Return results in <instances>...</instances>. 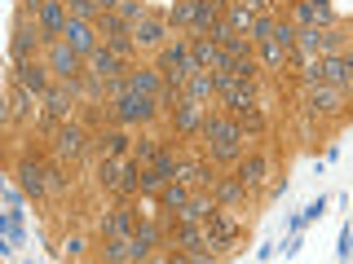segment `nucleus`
<instances>
[{
  "label": "nucleus",
  "mask_w": 353,
  "mask_h": 264,
  "mask_svg": "<svg viewBox=\"0 0 353 264\" xmlns=\"http://www.w3.org/2000/svg\"><path fill=\"white\" fill-rule=\"evenodd\" d=\"M128 88H132V93H146V97H159L163 93V71H159V66H132V71H128Z\"/></svg>",
  "instance_id": "nucleus-19"
},
{
  "label": "nucleus",
  "mask_w": 353,
  "mask_h": 264,
  "mask_svg": "<svg viewBox=\"0 0 353 264\" xmlns=\"http://www.w3.org/2000/svg\"><path fill=\"white\" fill-rule=\"evenodd\" d=\"M323 84H336L345 88V93H353V53H327L323 58Z\"/></svg>",
  "instance_id": "nucleus-13"
},
{
  "label": "nucleus",
  "mask_w": 353,
  "mask_h": 264,
  "mask_svg": "<svg viewBox=\"0 0 353 264\" xmlns=\"http://www.w3.org/2000/svg\"><path fill=\"white\" fill-rule=\"evenodd\" d=\"M31 102H36V97L14 80V88H9V119H27L31 115Z\"/></svg>",
  "instance_id": "nucleus-29"
},
{
  "label": "nucleus",
  "mask_w": 353,
  "mask_h": 264,
  "mask_svg": "<svg viewBox=\"0 0 353 264\" xmlns=\"http://www.w3.org/2000/svg\"><path fill=\"white\" fill-rule=\"evenodd\" d=\"M93 150L102 154V159H124V154H132V137H128L124 128L110 124V128H102V132L93 137Z\"/></svg>",
  "instance_id": "nucleus-16"
},
{
  "label": "nucleus",
  "mask_w": 353,
  "mask_h": 264,
  "mask_svg": "<svg viewBox=\"0 0 353 264\" xmlns=\"http://www.w3.org/2000/svg\"><path fill=\"white\" fill-rule=\"evenodd\" d=\"M14 176H18V190L27 198H44V194H49V168H44L40 159H22Z\"/></svg>",
  "instance_id": "nucleus-11"
},
{
  "label": "nucleus",
  "mask_w": 353,
  "mask_h": 264,
  "mask_svg": "<svg viewBox=\"0 0 353 264\" xmlns=\"http://www.w3.org/2000/svg\"><path fill=\"white\" fill-rule=\"evenodd\" d=\"M102 260L106 264H124V260H141V251H137V242H132V238H106Z\"/></svg>",
  "instance_id": "nucleus-26"
},
{
  "label": "nucleus",
  "mask_w": 353,
  "mask_h": 264,
  "mask_svg": "<svg viewBox=\"0 0 353 264\" xmlns=\"http://www.w3.org/2000/svg\"><path fill=\"white\" fill-rule=\"evenodd\" d=\"M132 71V62L128 58H119L115 49H97V53H88V75H97V80H119V75H128Z\"/></svg>",
  "instance_id": "nucleus-12"
},
{
  "label": "nucleus",
  "mask_w": 353,
  "mask_h": 264,
  "mask_svg": "<svg viewBox=\"0 0 353 264\" xmlns=\"http://www.w3.org/2000/svg\"><path fill=\"white\" fill-rule=\"evenodd\" d=\"M137 225H141V212L132 203H119L115 212L102 220V234L106 238H132V234H137Z\"/></svg>",
  "instance_id": "nucleus-14"
},
{
  "label": "nucleus",
  "mask_w": 353,
  "mask_h": 264,
  "mask_svg": "<svg viewBox=\"0 0 353 264\" xmlns=\"http://www.w3.org/2000/svg\"><path fill=\"white\" fill-rule=\"evenodd\" d=\"M243 141H248V132L234 124V115H225V110H208V119H203L208 159H212V163H239L243 159Z\"/></svg>",
  "instance_id": "nucleus-1"
},
{
  "label": "nucleus",
  "mask_w": 353,
  "mask_h": 264,
  "mask_svg": "<svg viewBox=\"0 0 353 264\" xmlns=\"http://www.w3.org/2000/svg\"><path fill=\"white\" fill-rule=\"evenodd\" d=\"M66 9H71V18H88V22L102 18V5H97V0H66Z\"/></svg>",
  "instance_id": "nucleus-37"
},
{
  "label": "nucleus",
  "mask_w": 353,
  "mask_h": 264,
  "mask_svg": "<svg viewBox=\"0 0 353 264\" xmlns=\"http://www.w3.org/2000/svg\"><path fill=\"white\" fill-rule=\"evenodd\" d=\"M190 194H194V190H190V185L181 181V176H176V181H163V185H159V194H154V198H159V207H163V212H181V207L190 203Z\"/></svg>",
  "instance_id": "nucleus-21"
},
{
  "label": "nucleus",
  "mask_w": 353,
  "mask_h": 264,
  "mask_svg": "<svg viewBox=\"0 0 353 264\" xmlns=\"http://www.w3.org/2000/svg\"><path fill=\"white\" fill-rule=\"evenodd\" d=\"M309 110L314 115H340L345 110V102H349V93L345 88H336V84H309Z\"/></svg>",
  "instance_id": "nucleus-10"
},
{
  "label": "nucleus",
  "mask_w": 353,
  "mask_h": 264,
  "mask_svg": "<svg viewBox=\"0 0 353 264\" xmlns=\"http://www.w3.org/2000/svg\"><path fill=\"white\" fill-rule=\"evenodd\" d=\"M185 97H199V102H212V97H216V75L199 66V71L190 75V80H185Z\"/></svg>",
  "instance_id": "nucleus-25"
},
{
  "label": "nucleus",
  "mask_w": 353,
  "mask_h": 264,
  "mask_svg": "<svg viewBox=\"0 0 353 264\" xmlns=\"http://www.w3.org/2000/svg\"><path fill=\"white\" fill-rule=\"evenodd\" d=\"M279 22H283V18H274V14H256V22H252V40H256V44L274 40V31H279Z\"/></svg>",
  "instance_id": "nucleus-34"
},
{
  "label": "nucleus",
  "mask_w": 353,
  "mask_h": 264,
  "mask_svg": "<svg viewBox=\"0 0 353 264\" xmlns=\"http://www.w3.org/2000/svg\"><path fill=\"white\" fill-rule=\"evenodd\" d=\"M150 168L159 172L163 181H176V176H181V154H176V150L168 146V141H163V146H159V154H154V163H150Z\"/></svg>",
  "instance_id": "nucleus-27"
},
{
  "label": "nucleus",
  "mask_w": 353,
  "mask_h": 264,
  "mask_svg": "<svg viewBox=\"0 0 353 264\" xmlns=\"http://www.w3.org/2000/svg\"><path fill=\"white\" fill-rule=\"evenodd\" d=\"M190 49H194V62L203 66V71H225L230 66V53L221 49L212 36H190Z\"/></svg>",
  "instance_id": "nucleus-17"
},
{
  "label": "nucleus",
  "mask_w": 353,
  "mask_h": 264,
  "mask_svg": "<svg viewBox=\"0 0 353 264\" xmlns=\"http://www.w3.org/2000/svg\"><path fill=\"white\" fill-rule=\"evenodd\" d=\"M216 207H221V203H216V194H212V190H194V194H190V203H185L181 212H172V216L181 220V225H203V220L212 216Z\"/></svg>",
  "instance_id": "nucleus-18"
},
{
  "label": "nucleus",
  "mask_w": 353,
  "mask_h": 264,
  "mask_svg": "<svg viewBox=\"0 0 353 264\" xmlns=\"http://www.w3.org/2000/svg\"><path fill=\"white\" fill-rule=\"evenodd\" d=\"M225 22L234 31H243V36H252V22H256V9L248 5V0H234V5L225 9Z\"/></svg>",
  "instance_id": "nucleus-28"
},
{
  "label": "nucleus",
  "mask_w": 353,
  "mask_h": 264,
  "mask_svg": "<svg viewBox=\"0 0 353 264\" xmlns=\"http://www.w3.org/2000/svg\"><path fill=\"white\" fill-rule=\"evenodd\" d=\"M234 207H216L212 216L203 220V234H208V251H225L239 242V220L230 216Z\"/></svg>",
  "instance_id": "nucleus-7"
},
{
  "label": "nucleus",
  "mask_w": 353,
  "mask_h": 264,
  "mask_svg": "<svg viewBox=\"0 0 353 264\" xmlns=\"http://www.w3.org/2000/svg\"><path fill=\"white\" fill-rule=\"evenodd\" d=\"M119 198H137L141 194V163L132 159V154H124L119 159V185H115Z\"/></svg>",
  "instance_id": "nucleus-20"
},
{
  "label": "nucleus",
  "mask_w": 353,
  "mask_h": 264,
  "mask_svg": "<svg viewBox=\"0 0 353 264\" xmlns=\"http://www.w3.org/2000/svg\"><path fill=\"white\" fill-rule=\"evenodd\" d=\"M97 181H102V190L115 194V185H119V159H102V163H97Z\"/></svg>",
  "instance_id": "nucleus-36"
},
{
  "label": "nucleus",
  "mask_w": 353,
  "mask_h": 264,
  "mask_svg": "<svg viewBox=\"0 0 353 264\" xmlns=\"http://www.w3.org/2000/svg\"><path fill=\"white\" fill-rule=\"evenodd\" d=\"M181 181L190 185V190H212V185H216L212 159H208V163H181Z\"/></svg>",
  "instance_id": "nucleus-24"
},
{
  "label": "nucleus",
  "mask_w": 353,
  "mask_h": 264,
  "mask_svg": "<svg viewBox=\"0 0 353 264\" xmlns=\"http://www.w3.org/2000/svg\"><path fill=\"white\" fill-rule=\"evenodd\" d=\"M234 124L243 128V132H265V110L252 102V106H243V110H234Z\"/></svg>",
  "instance_id": "nucleus-31"
},
{
  "label": "nucleus",
  "mask_w": 353,
  "mask_h": 264,
  "mask_svg": "<svg viewBox=\"0 0 353 264\" xmlns=\"http://www.w3.org/2000/svg\"><path fill=\"white\" fill-rule=\"evenodd\" d=\"M62 40L71 44L75 53H84V58L102 49V31H97V22H88V18H71V22H66V31H62Z\"/></svg>",
  "instance_id": "nucleus-9"
},
{
  "label": "nucleus",
  "mask_w": 353,
  "mask_h": 264,
  "mask_svg": "<svg viewBox=\"0 0 353 264\" xmlns=\"http://www.w3.org/2000/svg\"><path fill=\"white\" fill-rule=\"evenodd\" d=\"M132 242H137V251H141V260H150V251H154V242H159V225H150V220H141V225H137V234H132Z\"/></svg>",
  "instance_id": "nucleus-32"
},
{
  "label": "nucleus",
  "mask_w": 353,
  "mask_h": 264,
  "mask_svg": "<svg viewBox=\"0 0 353 264\" xmlns=\"http://www.w3.org/2000/svg\"><path fill=\"white\" fill-rule=\"evenodd\" d=\"M66 185H71V176L62 168H49V190H66Z\"/></svg>",
  "instance_id": "nucleus-38"
},
{
  "label": "nucleus",
  "mask_w": 353,
  "mask_h": 264,
  "mask_svg": "<svg viewBox=\"0 0 353 264\" xmlns=\"http://www.w3.org/2000/svg\"><path fill=\"white\" fill-rule=\"evenodd\" d=\"M159 146H163V141H154V137L132 141V159H137L141 168H150V163H154V154H159Z\"/></svg>",
  "instance_id": "nucleus-35"
},
{
  "label": "nucleus",
  "mask_w": 353,
  "mask_h": 264,
  "mask_svg": "<svg viewBox=\"0 0 353 264\" xmlns=\"http://www.w3.org/2000/svg\"><path fill=\"white\" fill-rule=\"evenodd\" d=\"M84 150H88L84 119H66V124L53 132V154H58L62 163H75V159H84Z\"/></svg>",
  "instance_id": "nucleus-6"
},
{
  "label": "nucleus",
  "mask_w": 353,
  "mask_h": 264,
  "mask_svg": "<svg viewBox=\"0 0 353 264\" xmlns=\"http://www.w3.org/2000/svg\"><path fill=\"white\" fill-rule=\"evenodd\" d=\"M44 62H49L53 80H80V75H88V58H84V53H75L66 40L44 44Z\"/></svg>",
  "instance_id": "nucleus-2"
},
{
  "label": "nucleus",
  "mask_w": 353,
  "mask_h": 264,
  "mask_svg": "<svg viewBox=\"0 0 353 264\" xmlns=\"http://www.w3.org/2000/svg\"><path fill=\"white\" fill-rule=\"evenodd\" d=\"M208 102H199V97H181L172 110H168V119H172V132L176 137H203V119H208Z\"/></svg>",
  "instance_id": "nucleus-4"
},
{
  "label": "nucleus",
  "mask_w": 353,
  "mask_h": 264,
  "mask_svg": "<svg viewBox=\"0 0 353 264\" xmlns=\"http://www.w3.org/2000/svg\"><path fill=\"white\" fill-rule=\"evenodd\" d=\"M212 194H216V203H221V207H239L243 198H248V185H243V181H239V172H234V176H225V181H216V185H212Z\"/></svg>",
  "instance_id": "nucleus-23"
},
{
  "label": "nucleus",
  "mask_w": 353,
  "mask_h": 264,
  "mask_svg": "<svg viewBox=\"0 0 353 264\" xmlns=\"http://www.w3.org/2000/svg\"><path fill=\"white\" fill-rule=\"evenodd\" d=\"M14 80H18L22 88H27V93L36 97V102H40V97L53 88V71H49V62L31 58V62H14Z\"/></svg>",
  "instance_id": "nucleus-8"
},
{
  "label": "nucleus",
  "mask_w": 353,
  "mask_h": 264,
  "mask_svg": "<svg viewBox=\"0 0 353 264\" xmlns=\"http://www.w3.org/2000/svg\"><path fill=\"white\" fill-rule=\"evenodd\" d=\"M256 58L270 66V71H283V66H287V49L279 40H265V44H256Z\"/></svg>",
  "instance_id": "nucleus-30"
},
{
  "label": "nucleus",
  "mask_w": 353,
  "mask_h": 264,
  "mask_svg": "<svg viewBox=\"0 0 353 264\" xmlns=\"http://www.w3.org/2000/svg\"><path fill=\"white\" fill-rule=\"evenodd\" d=\"M62 251H66L71 260H80V256H84V238H66V242H62Z\"/></svg>",
  "instance_id": "nucleus-39"
},
{
  "label": "nucleus",
  "mask_w": 353,
  "mask_h": 264,
  "mask_svg": "<svg viewBox=\"0 0 353 264\" xmlns=\"http://www.w3.org/2000/svg\"><path fill=\"white\" fill-rule=\"evenodd\" d=\"M194 5H199V0H172L168 27H194Z\"/></svg>",
  "instance_id": "nucleus-33"
},
{
  "label": "nucleus",
  "mask_w": 353,
  "mask_h": 264,
  "mask_svg": "<svg viewBox=\"0 0 353 264\" xmlns=\"http://www.w3.org/2000/svg\"><path fill=\"white\" fill-rule=\"evenodd\" d=\"M265 176H270V163H265L261 154H243L239 159V181L248 185V190H261Z\"/></svg>",
  "instance_id": "nucleus-22"
},
{
  "label": "nucleus",
  "mask_w": 353,
  "mask_h": 264,
  "mask_svg": "<svg viewBox=\"0 0 353 264\" xmlns=\"http://www.w3.org/2000/svg\"><path fill=\"white\" fill-rule=\"evenodd\" d=\"M132 40H137V49H163L168 44V18L146 14L141 22H132Z\"/></svg>",
  "instance_id": "nucleus-15"
},
{
  "label": "nucleus",
  "mask_w": 353,
  "mask_h": 264,
  "mask_svg": "<svg viewBox=\"0 0 353 264\" xmlns=\"http://www.w3.org/2000/svg\"><path fill=\"white\" fill-rule=\"evenodd\" d=\"M115 115H119V124H124V128H137V124H150L154 115H163V110H159V102H154V97L132 93V88H128V93L115 102Z\"/></svg>",
  "instance_id": "nucleus-5"
},
{
  "label": "nucleus",
  "mask_w": 353,
  "mask_h": 264,
  "mask_svg": "<svg viewBox=\"0 0 353 264\" xmlns=\"http://www.w3.org/2000/svg\"><path fill=\"white\" fill-rule=\"evenodd\" d=\"M44 31H40V22L31 18V14H18L14 18V40H9V53H14V62H31V58H40V49H44Z\"/></svg>",
  "instance_id": "nucleus-3"
}]
</instances>
